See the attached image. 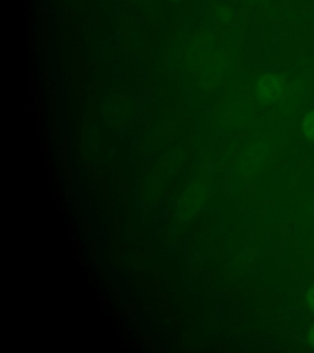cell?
<instances>
[{
	"instance_id": "obj_1",
	"label": "cell",
	"mask_w": 314,
	"mask_h": 353,
	"mask_svg": "<svg viewBox=\"0 0 314 353\" xmlns=\"http://www.w3.org/2000/svg\"><path fill=\"white\" fill-rule=\"evenodd\" d=\"M258 97L264 103H274L285 92V79L279 74H268L258 83Z\"/></svg>"
},
{
	"instance_id": "obj_2",
	"label": "cell",
	"mask_w": 314,
	"mask_h": 353,
	"mask_svg": "<svg viewBox=\"0 0 314 353\" xmlns=\"http://www.w3.org/2000/svg\"><path fill=\"white\" fill-rule=\"evenodd\" d=\"M302 130H304V137L308 139L309 141H314V110L304 116Z\"/></svg>"
},
{
	"instance_id": "obj_3",
	"label": "cell",
	"mask_w": 314,
	"mask_h": 353,
	"mask_svg": "<svg viewBox=\"0 0 314 353\" xmlns=\"http://www.w3.org/2000/svg\"><path fill=\"white\" fill-rule=\"evenodd\" d=\"M307 303H308L311 312L314 314V283L309 288L308 294H307Z\"/></svg>"
},
{
	"instance_id": "obj_4",
	"label": "cell",
	"mask_w": 314,
	"mask_h": 353,
	"mask_svg": "<svg viewBox=\"0 0 314 353\" xmlns=\"http://www.w3.org/2000/svg\"><path fill=\"white\" fill-rule=\"evenodd\" d=\"M308 341L314 347V325L312 326V327H311V330H309Z\"/></svg>"
},
{
	"instance_id": "obj_5",
	"label": "cell",
	"mask_w": 314,
	"mask_h": 353,
	"mask_svg": "<svg viewBox=\"0 0 314 353\" xmlns=\"http://www.w3.org/2000/svg\"><path fill=\"white\" fill-rule=\"evenodd\" d=\"M171 1H179V0H171Z\"/></svg>"
}]
</instances>
